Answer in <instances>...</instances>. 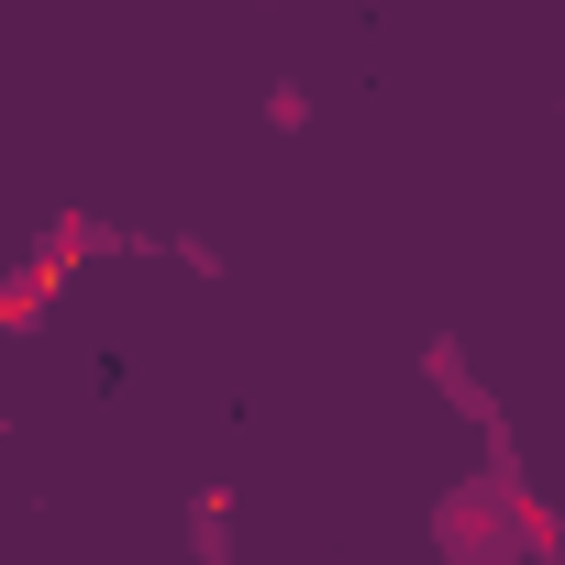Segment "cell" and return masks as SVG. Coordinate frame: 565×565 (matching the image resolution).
Here are the masks:
<instances>
[{
  "label": "cell",
  "instance_id": "6da1fadb",
  "mask_svg": "<svg viewBox=\"0 0 565 565\" xmlns=\"http://www.w3.org/2000/svg\"><path fill=\"white\" fill-rule=\"evenodd\" d=\"M532 543H543V510L521 499L510 466H477L433 499V554L444 565H532Z\"/></svg>",
  "mask_w": 565,
  "mask_h": 565
}]
</instances>
